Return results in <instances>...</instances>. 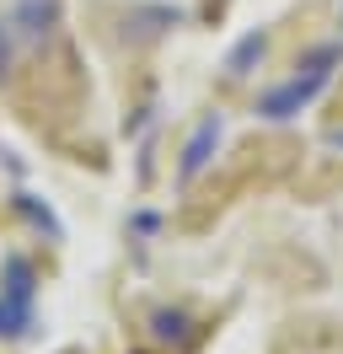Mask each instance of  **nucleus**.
Returning <instances> with one entry per match:
<instances>
[{
  "label": "nucleus",
  "mask_w": 343,
  "mask_h": 354,
  "mask_svg": "<svg viewBox=\"0 0 343 354\" xmlns=\"http://www.w3.org/2000/svg\"><path fill=\"white\" fill-rule=\"evenodd\" d=\"M263 59H268V32H263V27H252V32H241V38L231 44V54H225V65H220V70H225L231 81H247Z\"/></svg>",
  "instance_id": "obj_4"
},
{
  "label": "nucleus",
  "mask_w": 343,
  "mask_h": 354,
  "mask_svg": "<svg viewBox=\"0 0 343 354\" xmlns=\"http://www.w3.org/2000/svg\"><path fill=\"white\" fill-rule=\"evenodd\" d=\"M11 54H17V32H11V22H0V81L11 75Z\"/></svg>",
  "instance_id": "obj_9"
},
{
  "label": "nucleus",
  "mask_w": 343,
  "mask_h": 354,
  "mask_svg": "<svg viewBox=\"0 0 343 354\" xmlns=\"http://www.w3.org/2000/svg\"><path fill=\"white\" fill-rule=\"evenodd\" d=\"M17 209H21V215H27V221H33V225H38V231H48L54 242H59V236H64V225L54 221V209H48V204H38V199H33V194H17Z\"/></svg>",
  "instance_id": "obj_8"
},
{
  "label": "nucleus",
  "mask_w": 343,
  "mask_h": 354,
  "mask_svg": "<svg viewBox=\"0 0 343 354\" xmlns=\"http://www.w3.org/2000/svg\"><path fill=\"white\" fill-rule=\"evenodd\" d=\"M33 328H38V317H33V295H11V290H0V338H27Z\"/></svg>",
  "instance_id": "obj_5"
},
{
  "label": "nucleus",
  "mask_w": 343,
  "mask_h": 354,
  "mask_svg": "<svg viewBox=\"0 0 343 354\" xmlns=\"http://www.w3.org/2000/svg\"><path fill=\"white\" fill-rule=\"evenodd\" d=\"M150 333H156L161 344H188V338H193V317H188V311L161 306V311H150Z\"/></svg>",
  "instance_id": "obj_7"
},
{
  "label": "nucleus",
  "mask_w": 343,
  "mask_h": 354,
  "mask_svg": "<svg viewBox=\"0 0 343 354\" xmlns=\"http://www.w3.org/2000/svg\"><path fill=\"white\" fill-rule=\"evenodd\" d=\"M338 65H343V44L306 48V59L295 65V75L279 81V86H268L263 97H257V118H268V124H290L295 113H306L322 91H327V81H333V70H338Z\"/></svg>",
  "instance_id": "obj_1"
},
{
  "label": "nucleus",
  "mask_w": 343,
  "mask_h": 354,
  "mask_svg": "<svg viewBox=\"0 0 343 354\" xmlns=\"http://www.w3.org/2000/svg\"><path fill=\"white\" fill-rule=\"evenodd\" d=\"M183 22V11L177 6H134L129 11V32L134 38H156V32H167V27Z\"/></svg>",
  "instance_id": "obj_6"
},
{
  "label": "nucleus",
  "mask_w": 343,
  "mask_h": 354,
  "mask_svg": "<svg viewBox=\"0 0 343 354\" xmlns=\"http://www.w3.org/2000/svg\"><path fill=\"white\" fill-rule=\"evenodd\" d=\"M134 231H140V236H150V231H156V225H161V215H150V209H140V215H134Z\"/></svg>",
  "instance_id": "obj_10"
},
{
  "label": "nucleus",
  "mask_w": 343,
  "mask_h": 354,
  "mask_svg": "<svg viewBox=\"0 0 343 354\" xmlns=\"http://www.w3.org/2000/svg\"><path fill=\"white\" fill-rule=\"evenodd\" d=\"M6 22L17 32V44H43L54 32V22H59V0H17Z\"/></svg>",
  "instance_id": "obj_3"
},
{
  "label": "nucleus",
  "mask_w": 343,
  "mask_h": 354,
  "mask_svg": "<svg viewBox=\"0 0 343 354\" xmlns=\"http://www.w3.org/2000/svg\"><path fill=\"white\" fill-rule=\"evenodd\" d=\"M322 140H327L333 151H343V129H327V134H322Z\"/></svg>",
  "instance_id": "obj_11"
},
{
  "label": "nucleus",
  "mask_w": 343,
  "mask_h": 354,
  "mask_svg": "<svg viewBox=\"0 0 343 354\" xmlns=\"http://www.w3.org/2000/svg\"><path fill=\"white\" fill-rule=\"evenodd\" d=\"M220 140H225V113H204V118L193 124L188 145H183V156H177V188H188L193 177L210 167L214 151H220Z\"/></svg>",
  "instance_id": "obj_2"
}]
</instances>
